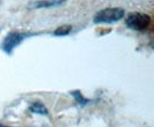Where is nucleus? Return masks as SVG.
Wrapping results in <instances>:
<instances>
[{"label":"nucleus","instance_id":"nucleus-1","mask_svg":"<svg viewBox=\"0 0 154 127\" xmlns=\"http://www.w3.org/2000/svg\"><path fill=\"white\" fill-rule=\"evenodd\" d=\"M125 12L123 8L119 7H109L99 11L94 15V23L101 24V23H114L123 19Z\"/></svg>","mask_w":154,"mask_h":127},{"label":"nucleus","instance_id":"nucleus-2","mask_svg":"<svg viewBox=\"0 0 154 127\" xmlns=\"http://www.w3.org/2000/svg\"><path fill=\"white\" fill-rule=\"evenodd\" d=\"M31 35H34V34L32 32H21V31H11L1 43L2 51L7 54H11L15 47H17L26 38L30 37Z\"/></svg>","mask_w":154,"mask_h":127},{"label":"nucleus","instance_id":"nucleus-3","mask_svg":"<svg viewBox=\"0 0 154 127\" xmlns=\"http://www.w3.org/2000/svg\"><path fill=\"white\" fill-rule=\"evenodd\" d=\"M125 24L132 30H137V31H143L146 30L149 24H151V16L144 13H138V12H133L128 14L125 19Z\"/></svg>","mask_w":154,"mask_h":127},{"label":"nucleus","instance_id":"nucleus-4","mask_svg":"<svg viewBox=\"0 0 154 127\" xmlns=\"http://www.w3.org/2000/svg\"><path fill=\"white\" fill-rule=\"evenodd\" d=\"M66 2V0H37L32 1L28 5L31 9H41V8H54L62 6Z\"/></svg>","mask_w":154,"mask_h":127},{"label":"nucleus","instance_id":"nucleus-5","mask_svg":"<svg viewBox=\"0 0 154 127\" xmlns=\"http://www.w3.org/2000/svg\"><path fill=\"white\" fill-rule=\"evenodd\" d=\"M29 111L36 114H41V116H48L49 111L46 109V106L44 104H42L41 102H35L29 106Z\"/></svg>","mask_w":154,"mask_h":127},{"label":"nucleus","instance_id":"nucleus-6","mask_svg":"<svg viewBox=\"0 0 154 127\" xmlns=\"http://www.w3.org/2000/svg\"><path fill=\"white\" fill-rule=\"evenodd\" d=\"M71 31H72V27L69 26V24H65V26L58 27L57 29L54 30V36H66V35H69Z\"/></svg>","mask_w":154,"mask_h":127},{"label":"nucleus","instance_id":"nucleus-7","mask_svg":"<svg viewBox=\"0 0 154 127\" xmlns=\"http://www.w3.org/2000/svg\"><path fill=\"white\" fill-rule=\"evenodd\" d=\"M71 94H72V96L75 98V101H77L80 105H86L89 103V99H87V98L84 97L82 94H81L79 90H74V91H72Z\"/></svg>","mask_w":154,"mask_h":127},{"label":"nucleus","instance_id":"nucleus-8","mask_svg":"<svg viewBox=\"0 0 154 127\" xmlns=\"http://www.w3.org/2000/svg\"><path fill=\"white\" fill-rule=\"evenodd\" d=\"M0 127H11V126H6V125H4V124L0 122Z\"/></svg>","mask_w":154,"mask_h":127},{"label":"nucleus","instance_id":"nucleus-9","mask_svg":"<svg viewBox=\"0 0 154 127\" xmlns=\"http://www.w3.org/2000/svg\"><path fill=\"white\" fill-rule=\"evenodd\" d=\"M0 5H1V0H0Z\"/></svg>","mask_w":154,"mask_h":127}]
</instances>
